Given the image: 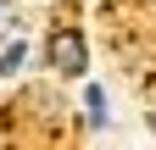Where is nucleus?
Instances as JSON below:
<instances>
[{
	"label": "nucleus",
	"instance_id": "f257e3e1",
	"mask_svg": "<svg viewBox=\"0 0 156 150\" xmlns=\"http://www.w3.org/2000/svg\"><path fill=\"white\" fill-rule=\"evenodd\" d=\"M45 67H50V72H62V78H84V72H89L84 33H73V28H56L50 39H45Z\"/></svg>",
	"mask_w": 156,
	"mask_h": 150
},
{
	"label": "nucleus",
	"instance_id": "f03ea898",
	"mask_svg": "<svg viewBox=\"0 0 156 150\" xmlns=\"http://www.w3.org/2000/svg\"><path fill=\"white\" fill-rule=\"evenodd\" d=\"M23 67H28V39H11V45H0V78H17Z\"/></svg>",
	"mask_w": 156,
	"mask_h": 150
},
{
	"label": "nucleus",
	"instance_id": "7ed1b4c3",
	"mask_svg": "<svg viewBox=\"0 0 156 150\" xmlns=\"http://www.w3.org/2000/svg\"><path fill=\"white\" fill-rule=\"evenodd\" d=\"M84 117H89V128H106V89L101 84L84 89Z\"/></svg>",
	"mask_w": 156,
	"mask_h": 150
},
{
	"label": "nucleus",
	"instance_id": "20e7f679",
	"mask_svg": "<svg viewBox=\"0 0 156 150\" xmlns=\"http://www.w3.org/2000/svg\"><path fill=\"white\" fill-rule=\"evenodd\" d=\"M11 22H17V0H0V33H6Z\"/></svg>",
	"mask_w": 156,
	"mask_h": 150
}]
</instances>
